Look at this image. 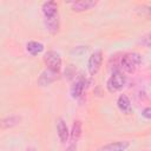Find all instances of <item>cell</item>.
Here are the masks:
<instances>
[{"label":"cell","mask_w":151,"mask_h":151,"mask_svg":"<svg viewBox=\"0 0 151 151\" xmlns=\"http://www.w3.org/2000/svg\"><path fill=\"white\" fill-rule=\"evenodd\" d=\"M139 64H140V55L136 52L127 53L122 59V67L127 73H133Z\"/></svg>","instance_id":"1"},{"label":"cell","mask_w":151,"mask_h":151,"mask_svg":"<svg viewBox=\"0 0 151 151\" xmlns=\"http://www.w3.org/2000/svg\"><path fill=\"white\" fill-rule=\"evenodd\" d=\"M125 83H126L125 76L120 72H114L107 80V90L110 92H117L124 87Z\"/></svg>","instance_id":"2"},{"label":"cell","mask_w":151,"mask_h":151,"mask_svg":"<svg viewBox=\"0 0 151 151\" xmlns=\"http://www.w3.org/2000/svg\"><path fill=\"white\" fill-rule=\"evenodd\" d=\"M45 64L47 65L48 70H52L54 72H59L61 68V58L59 55V53L54 52V51H48L45 57H44Z\"/></svg>","instance_id":"3"},{"label":"cell","mask_w":151,"mask_h":151,"mask_svg":"<svg viewBox=\"0 0 151 151\" xmlns=\"http://www.w3.org/2000/svg\"><path fill=\"white\" fill-rule=\"evenodd\" d=\"M101 61H103L101 51H96V52H93L91 54V57L88 58V63H87V70H88L91 76H94L99 71Z\"/></svg>","instance_id":"4"},{"label":"cell","mask_w":151,"mask_h":151,"mask_svg":"<svg viewBox=\"0 0 151 151\" xmlns=\"http://www.w3.org/2000/svg\"><path fill=\"white\" fill-rule=\"evenodd\" d=\"M57 72H54V71H52V70H45L41 74H40V77H39V79H38V84L40 85V86H47V85H50L51 83H53L55 79H57Z\"/></svg>","instance_id":"5"},{"label":"cell","mask_w":151,"mask_h":151,"mask_svg":"<svg viewBox=\"0 0 151 151\" xmlns=\"http://www.w3.org/2000/svg\"><path fill=\"white\" fill-rule=\"evenodd\" d=\"M117 106L125 114H130L132 112L131 101H130V99H129V97L126 94H120L118 97V99H117Z\"/></svg>","instance_id":"6"},{"label":"cell","mask_w":151,"mask_h":151,"mask_svg":"<svg viewBox=\"0 0 151 151\" xmlns=\"http://www.w3.org/2000/svg\"><path fill=\"white\" fill-rule=\"evenodd\" d=\"M130 146L129 142H113L104 145L98 151H125Z\"/></svg>","instance_id":"7"},{"label":"cell","mask_w":151,"mask_h":151,"mask_svg":"<svg viewBox=\"0 0 151 151\" xmlns=\"http://www.w3.org/2000/svg\"><path fill=\"white\" fill-rule=\"evenodd\" d=\"M96 1L93 0H80V1H76L72 4V11L73 12H83V11H87L91 9L92 7L96 6Z\"/></svg>","instance_id":"8"},{"label":"cell","mask_w":151,"mask_h":151,"mask_svg":"<svg viewBox=\"0 0 151 151\" xmlns=\"http://www.w3.org/2000/svg\"><path fill=\"white\" fill-rule=\"evenodd\" d=\"M42 14L45 15V18H52L58 15V5L54 1H47L42 5L41 7Z\"/></svg>","instance_id":"9"},{"label":"cell","mask_w":151,"mask_h":151,"mask_svg":"<svg viewBox=\"0 0 151 151\" xmlns=\"http://www.w3.org/2000/svg\"><path fill=\"white\" fill-rule=\"evenodd\" d=\"M57 131H58V137H59L60 142H61V143H66L67 139H68L70 132H68V129H67L66 123H65L63 119H58V123H57Z\"/></svg>","instance_id":"10"},{"label":"cell","mask_w":151,"mask_h":151,"mask_svg":"<svg viewBox=\"0 0 151 151\" xmlns=\"http://www.w3.org/2000/svg\"><path fill=\"white\" fill-rule=\"evenodd\" d=\"M45 24H46V27H47L50 33L55 34L59 31V19H58V15L52 17V18H45Z\"/></svg>","instance_id":"11"},{"label":"cell","mask_w":151,"mask_h":151,"mask_svg":"<svg viewBox=\"0 0 151 151\" xmlns=\"http://www.w3.org/2000/svg\"><path fill=\"white\" fill-rule=\"evenodd\" d=\"M26 50L32 55H38L44 51V45L38 41H28L26 45Z\"/></svg>","instance_id":"12"},{"label":"cell","mask_w":151,"mask_h":151,"mask_svg":"<svg viewBox=\"0 0 151 151\" xmlns=\"http://www.w3.org/2000/svg\"><path fill=\"white\" fill-rule=\"evenodd\" d=\"M85 85H84V80L83 79H79V80H76L73 83V85L71 86V96L73 98H78L81 96L83 93V90H84Z\"/></svg>","instance_id":"13"},{"label":"cell","mask_w":151,"mask_h":151,"mask_svg":"<svg viewBox=\"0 0 151 151\" xmlns=\"http://www.w3.org/2000/svg\"><path fill=\"white\" fill-rule=\"evenodd\" d=\"M80 133H81V123L79 120H77V122H74V124L72 126V131H71L72 142H77L80 137Z\"/></svg>","instance_id":"14"},{"label":"cell","mask_w":151,"mask_h":151,"mask_svg":"<svg viewBox=\"0 0 151 151\" xmlns=\"http://www.w3.org/2000/svg\"><path fill=\"white\" fill-rule=\"evenodd\" d=\"M20 117H17V116H11V117H7L2 120L1 125L4 129H7V127H12V126H15L19 122H20Z\"/></svg>","instance_id":"15"},{"label":"cell","mask_w":151,"mask_h":151,"mask_svg":"<svg viewBox=\"0 0 151 151\" xmlns=\"http://www.w3.org/2000/svg\"><path fill=\"white\" fill-rule=\"evenodd\" d=\"M142 42H143V45H145L146 47L151 48V33H147L146 35H144L143 39H142Z\"/></svg>","instance_id":"16"},{"label":"cell","mask_w":151,"mask_h":151,"mask_svg":"<svg viewBox=\"0 0 151 151\" xmlns=\"http://www.w3.org/2000/svg\"><path fill=\"white\" fill-rule=\"evenodd\" d=\"M140 9H142V15H146L147 18H151V7L142 6Z\"/></svg>","instance_id":"17"},{"label":"cell","mask_w":151,"mask_h":151,"mask_svg":"<svg viewBox=\"0 0 151 151\" xmlns=\"http://www.w3.org/2000/svg\"><path fill=\"white\" fill-rule=\"evenodd\" d=\"M142 116H143L144 118L151 120V107H145V109L142 111Z\"/></svg>","instance_id":"18"},{"label":"cell","mask_w":151,"mask_h":151,"mask_svg":"<svg viewBox=\"0 0 151 151\" xmlns=\"http://www.w3.org/2000/svg\"><path fill=\"white\" fill-rule=\"evenodd\" d=\"M27 151H34V150H32V149H31V150H27Z\"/></svg>","instance_id":"19"}]
</instances>
